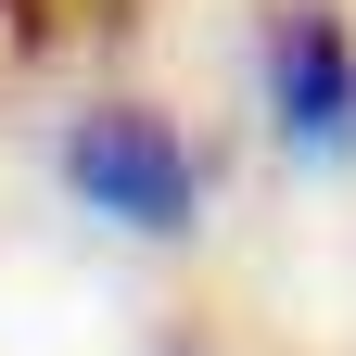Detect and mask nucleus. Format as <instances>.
<instances>
[{"mask_svg": "<svg viewBox=\"0 0 356 356\" xmlns=\"http://www.w3.org/2000/svg\"><path fill=\"white\" fill-rule=\"evenodd\" d=\"M26 38H51V26H115V0H0Z\"/></svg>", "mask_w": 356, "mask_h": 356, "instance_id": "obj_3", "label": "nucleus"}, {"mask_svg": "<svg viewBox=\"0 0 356 356\" xmlns=\"http://www.w3.org/2000/svg\"><path fill=\"white\" fill-rule=\"evenodd\" d=\"M64 178H76V204L89 216H115V229H191V191H204V165H191V140H178L165 115H140V102H102V115H76L64 127Z\"/></svg>", "mask_w": 356, "mask_h": 356, "instance_id": "obj_1", "label": "nucleus"}, {"mask_svg": "<svg viewBox=\"0 0 356 356\" xmlns=\"http://www.w3.org/2000/svg\"><path fill=\"white\" fill-rule=\"evenodd\" d=\"M267 102L305 153H343L356 140V38L318 13V0H293L280 26H267Z\"/></svg>", "mask_w": 356, "mask_h": 356, "instance_id": "obj_2", "label": "nucleus"}]
</instances>
